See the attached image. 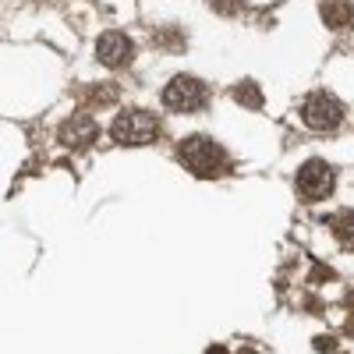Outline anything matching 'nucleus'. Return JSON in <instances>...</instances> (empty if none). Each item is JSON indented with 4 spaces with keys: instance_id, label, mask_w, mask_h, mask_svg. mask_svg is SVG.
<instances>
[{
    "instance_id": "obj_1",
    "label": "nucleus",
    "mask_w": 354,
    "mask_h": 354,
    "mask_svg": "<svg viewBox=\"0 0 354 354\" xmlns=\"http://www.w3.org/2000/svg\"><path fill=\"white\" fill-rule=\"evenodd\" d=\"M177 160H181L195 177H220L227 170V149L216 145L205 135H192L177 145Z\"/></svg>"
},
{
    "instance_id": "obj_2",
    "label": "nucleus",
    "mask_w": 354,
    "mask_h": 354,
    "mask_svg": "<svg viewBox=\"0 0 354 354\" xmlns=\"http://www.w3.org/2000/svg\"><path fill=\"white\" fill-rule=\"evenodd\" d=\"M110 135L121 145H145V142H153L160 135V121L149 110H124V113L113 117Z\"/></svg>"
},
{
    "instance_id": "obj_3",
    "label": "nucleus",
    "mask_w": 354,
    "mask_h": 354,
    "mask_svg": "<svg viewBox=\"0 0 354 354\" xmlns=\"http://www.w3.org/2000/svg\"><path fill=\"white\" fill-rule=\"evenodd\" d=\"M163 103L174 113H195L205 106V85L192 75H177L167 88H163Z\"/></svg>"
},
{
    "instance_id": "obj_4",
    "label": "nucleus",
    "mask_w": 354,
    "mask_h": 354,
    "mask_svg": "<svg viewBox=\"0 0 354 354\" xmlns=\"http://www.w3.org/2000/svg\"><path fill=\"white\" fill-rule=\"evenodd\" d=\"M301 117H305V124L315 128V131H333L344 121V103L333 93H312L305 100V106H301Z\"/></svg>"
},
{
    "instance_id": "obj_5",
    "label": "nucleus",
    "mask_w": 354,
    "mask_h": 354,
    "mask_svg": "<svg viewBox=\"0 0 354 354\" xmlns=\"http://www.w3.org/2000/svg\"><path fill=\"white\" fill-rule=\"evenodd\" d=\"M333 185H337V174L326 160H308L301 163L298 170V192L312 202H322V198H330L333 195Z\"/></svg>"
},
{
    "instance_id": "obj_6",
    "label": "nucleus",
    "mask_w": 354,
    "mask_h": 354,
    "mask_svg": "<svg viewBox=\"0 0 354 354\" xmlns=\"http://www.w3.org/2000/svg\"><path fill=\"white\" fill-rule=\"evenodd\" d=\"M135 53V43L124 36V32H103L100 43H96V57L103 68H124Z\"/></svg>"
},
{
    "instance_id": "obj_7",
    "label": "nucleus",
    "mask_w": 354,
    "mask_h": 354,
    "mask_svg": "<svg viewBox=\"0 0 354 354\" xmlns=\"http://www.w3.org/2000/svg\"><path fill=\"white\" fill-rule=\"evenodd\" d=\"M57 138H61L64 145H71V149H82V145H88L96 138V121L85 117V113H75V117H68V121L61 124Z\"/></svg>"
},
{
    "instance_id": "obj_8",
    "label": "nucleus",
    "mask_w": 354,
    "mask_h": 354,
    "mask_svg": "<svg viewBox=\"0 0 354 354\" xmlns=\"http://www.w3.org/2000/svg\"><path fill=\"white\" fill-rule=\"evenodd\" d=\"M322 21L330 28L347 32V28H354V4L351 0H326V4H322Z\"/></svg>"
},
{
    "instance_id": "obj_9",
    "label": "nucleus",
    "mask_w": 354,
    "mask_h": 354,
    "mask_svg": "<svg viewBox=\"0 0 354 354\" xmlns=\"http://www.w3.org/2000/svg\"><path fill=\"white\" fill-rule=\"evenodd\" d=\"M330 230H333V238H337L344 248H354V209H340V213L330 220Z\"/></svg>"
},
{
    "instance_id": "obj_10",
    "label": "nucleus",
    "mask_w": 354,
    "mask_h": 354,
    "mask_svg": "<svg viewBox=\"0 0 354 354\" xmlns=\"http://www.w3.org/2000/svg\"><path fill=\"white\" fill-rule=\"evenodd\" d=\"M82 100L93 106H106L110 100H117V85H88L82 88Z\"/></svg>"
},
{
    "instance_id": "obj_11",
    "label": "nucleus",
    "mask_w": 354,
    "mask_h": 354,
    "mask_svg": "<svg viewBox=\"0 0 354 354\" xmlns=\"http://www.w3.org/2000/svg\"><path fill=\"white\" fill-rule=\"evenodd\" d=\"M234 96H241V103H245V106H255V110L262 106V93H259V88H255L252 82H241L238 88H234Z\"/></svg>"
},
{
    "instance_id": "obj_12",
    "label": "nucleus",
    "mask_w": 354,
    "mask_h": 354,
    "mask_svg": "<svg viewBox=\"0 0 354 354\" xmlns=\"http://www.w3.org/2000/svg\"><path fill=\"white\" fill-rule=\"evenodd\" d=\"M209 354H227V351H223V347H213V351H209Z\"/></svg>"
}]
</instances>
